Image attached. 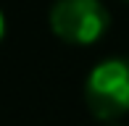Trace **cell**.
I'll return each mask as SVG.
<instances>
[{
  "instance_id": "1",
  "label": "cell",
  "mask_w": 129,
  "mask_h": 126,
  "mask_svg": "<svg viewBox=\"0 0 129 126\" xmlns=\"http://www.w3.org/2000/svg\"><path fill=\"white\" fill-rule=\"evenodd\" d=\"M84 102L98 121H116L129 113V60L111 55L98 60L84 79Z\"/></svg>"
},
{
  "instance_id": "2",
  "label": "cell",
  "mask_w": 129,
  "mask_h": 126,
  "mask_svg": "<svg viewBox=\"0 0 129 126\" xmlns=\"http://www.w3.org/2000/svg\"><path fill=\"white\" fill-rule=\"evenodd\" d=\"M50 32L74 47L100 42L111 26V13L103 0H55L50 5Z\"/></svg>"
},
{
  "instance_id": "3",
  "label": "cell",
  "mask_w": 129,
  "mask_h": 126,
  "mask_svg": "<svg viewBox=\"0 0 129 126\" xmlns=\"http://www.w3.org/2000/svg\"><path fill=\"white\" fill-rule=\"evenodd\" d=\"M5 29H8V24H5V13H3V8H0V42H3V37H5Z\"/></svg>"
},
{
  "instance_id": "4",
  "label": "cell",
  "mask_w": 129,
  "mask_h": 126,
  "mask_svg": "<svg viewBox=\"0 0 129 126\" xmlns=\"http://www.w3.org/2000/svg\"><path fill=\"white\" fill-rule=\"evenodd\" d=\"M105 126H119V123H113V121H105Z\"/></svg>"
},
{
  "instance_id": "5",
  "label": "cell",
  "mask_w": 129,
  "mask_h": 126,
  "mask_svg": "<svg viewBox=\"0 0 129 126\" xmlns=\"http://www.w3.org/2000/svg\"><path fill=\"white\" fill-rule=\"evenodd\" d=\"M124 3H129V0H124Z\"/></svg>"
}]
</instances>
